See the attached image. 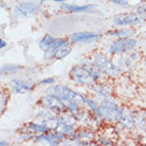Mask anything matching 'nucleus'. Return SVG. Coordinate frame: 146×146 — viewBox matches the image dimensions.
Instances as JSON below:
<instances>
[{
    "instance_id": "nucleus-1",
    "label": "nucleus",
    "mask_w": 146,
    "mask_h": 146,
    "mask_svg": "<svg viewBox=\"0 0 146 146\" xmlns=\"http://www.w3.org/2000/svg\"><path fill=\"white\" fill-rule=\"evenodd\" d=\"M95 66L100 69V71L104 74L105 77L109 78H117L120 76L121 70L117 66L115 62L110 57L109 54L103 52H95L93 53L90 59Z\"/></svg>"
},
{
    "instance_id": "nucleus-2",
    "label": "nucleus",
    "mask_w": 146,
    "mask_h": 146,
    "mask_svg": "<svg viewBox=\"0 0 146 146\" xmlns=\"http://www.w3.org/2000/svg\"><path fill=\"white\" fill-rule=\"evenodd\" d=\"M99 102L102 110L103 119L105 120V122H108L111 124H117L121 114L123 112V108L113 99V96L101 99L99 100Z\"/></svg>"
},
{
    "instance_id": "nucleus-3",
    "label": "nucleus",
    "mask_w": 146,
    "mask_h": 146,
    "mask_svg": "<svg viewBox=\"0 0 146 146\" xmlns=\"http://www.w3.org/2000/svg\"><path fill=\"white\" fill-rule=\"evenodd\" d=\"M69 78L74 84L88 88L96 83V80L92 75V73L84 65L73 66L69 71Z\"/></svg>"
},
{
    "instance_id": "nucleus-4",
    "label": "nucleus",
    "mask_w": 146,
    "mask_h": 146,
    "mask_svg": "<svg viewBox=\"0 0 146 146\" xmlns=\"http://www.w3.org/2000/svg\"><path fill=\"white\" fill-rule=\"evenodd\" d=\"M137 44H138L137 40L132 37L117 38L108 44V47L106 48V53L109 54L110 56H120V55H123L125 53L135 50Z\"/></svg>"
},
{
    "instance_id": "nucleus-5",
    "label": "nucleus",
    "mask_w": 146,
    "mask_h": 146,
    "mask_svg": "<svg viewBox=\"0 0 146 146\" xmlns=\"http://www.w3.org/2000/svg\"><path fill=\"white\" fill-rule=\"evenodd\" d=\"M44 94L53 95L57 99L62 100L64 103L69 102V101H74L75 96L77 95V92L72 90L66 85L62 84H53L48 86L44 89Z\"/></svg>"
},
{
    "instance_id": "nucleus-6",
    "label": "nucleus",
    "mask_w": 146,
    "mask_h": 146,
    "mask_svg": "<svg viewBox=\"0 0 146 146\" xmlns=\"http://www.w3.org/2000/svg\"><path fill=\"white\" fill-rule=\"evenodd\" d=\"M39 13V4L34 1H22L13 7V14L17 18H33Z\"/></svg>"
},
{
    "instance_id": "nucleus-7",
    "label": "nucleus",
    "mask_w": 146,
    "mask_h": 146,
    "mask_svg": "<svg viewBox=\"0 0 146 146\" xmlns=\"http://www.w3.org/2000/svg\"><path fill=\"white\" fill-rule=\"evenodd\" d=\"M35 121L46 125L51 131H55L59 125L58 115L50 109H47L44 107H42V109L38 110L35 114Z\"/></svg>"
},
{
    "instance_id": "nucleus-8",
    "label": "nucleus",
    "mask_w": 146,
    "mask_h": 146,
    "mask_svg": "<svg viewBox=\"0 0 146 146\" xmlns=\"http://www.w3.org/2000/svg\"><path fill=\"white\" fill-rule=\"evenodd\" d=\"M39 105L41 107H44V108L50 109L51 111L56 113L57 115L67 111L66 104L62 102V100L57 99V98L50 94H44L42 98H40Z\"/></svg>"
},
{
    "instance_id": "nucleus-9",
    "label": "nucleus",
    "mask_w": 146,
    "mask_h": 146,
    "mask_svg": "<svg viewBox=\"0 0 146 146\" xmlns=\"http://www.w3.org/2000/svg\"><path fill=\"white\" fill-rule=\"evenodd\" d=\"M95 140H96V133L94 129L82 126L80 128L76 129L74 138L71 140V143H74L76 145H90Z\"/></svg>"
},
{
    "instance_id": "nucleus-10",
    "label": "nucleus",
    "mask_w": 146,
    "mask_h": 146,
    "mask_svg": "<svg viewBox=\"0 0 146 146\" xmlns=\"http://www.w3.org/2000/svg\"><path fill=\"white\" fill-rule=\"evenodd\" d=\"M67 137L64 133H60L58 131H49L44 132V133H39L36 135L34 138V142L37 144H47V145L51 146H57L60 145Z\"/></svg>"
},
{
    "instance_id": "nucleus-11",
    "label": "nucleus",
    "mask_w": 146,
    "mask_h": 146,
    "mask_svg": "<svg viewBox=\"0 0 146 146\" xmlns=\"http://www.w3.org/2000/svg\"><path fill=\"white\" fill-rule=\"evenodd\" d=\"M142 19L137 13H120L112 18V22L117 27H133L141 23Z\"/></svg>"
},
{
    "instance_id": "nucleus-12",
    "label": "nucleus",
    "mask_w": 146,
    "mask_h": 146,
    "mask_svg": "<svg viewBox=\"0 0 146 146\" xmlns=\"http://www.w3.org/2000/svg\"><path fill=\"white\" fill-rule=\"evenodd\" d=\"M9 88H10V91L14 94H26L33 91L35 84L31 80L14 78L9 83Z\"/></svg>"
},
{
    "instance_id": "nucleus-13",
    "label": "nucleus",
    "mask_w": 146,
    "mask_h": 146,
    "mask_svg": "<svg viewBox=\"0 0 146 146\" xmlns=\"http://www.w3.org/2000/svg\"><path fill=\"white\" fill-rule=\"evenodd\" d=\"M101 39V35L96 32H74L70 34L68 40L72 44H90Z\"/></svg>"
},
{
    "instance_id": "nucleus-14",
    "label": "nucleus",
    "mask_w": 146,
    "mask_h": 146,
    "mask_svg": "<svg viewBox=\"0 0 146 146\" xmlns=\"http://www.w3.org/2000/svg\"><path fill=\"white\" fill-rule=\"evenodd\" d=\"M72 52V42H70L67 39L65 44L56 48L55 50L52 51L44 52V59H55V60H60V59L66 58L67 56Z\"/></svg>"
},
{
    "instance_id": "nucleus-15",
    "label": "nucleus",
    "mask_w": 146,
    "mask_h": 146,
    "mask_svg": "<svg viewBox=\"0 0 146 146\" xmlns=\"http://www.w3.org/2000/svg\"><path fill=\"white\" fill-rule=\"evenodd\" d=\"M67 39H62V38H58V37H54L50 35V34H46L42 38L38 41V47L42 52H48L55 50L56 48H58L59 46H62V44H65Z\"/></svg>"
},
{
    "instance_id": "nucleus-16",
    "label": "nucleus",
    "mask_w": 146,
    "mask_h": 146,
    "mask_svg": "<svg viewBox=\"0 0 146 146\" xmlns=\"http://www.w3.org/2000/svg\"><path fill=\"white\" fill-rule=\"evenodd\" d=\"M89 90L96 96L98 100L112 96V93H113L112 87L108 83L101 82V80L96 82L94 85H92L91 87H89Z\"/></svg>"
},
{
    "instance_id": "nucleus-17",
    "label": "nucleus",
    "mask_w": 146,
    "mask_h": 146,
    "mask_svg": "<svg viewBox=\"0 0 146 146\" xmlns=\"http://www.w3.org/2000/svg\"><path fill=\"white\" fill-rule=\"evenodd\" d=\"M117 124L124 130L131 131L135 128V112H132L129 108H123V112L121 114V117Z\"/></svg>"
},
{
    "instance_id": "nucleus-18",
    "label": "nucleus",
    "mask_w": 146,
    "mask_h": 146,
    "mask_svg": "<svg viewBox=\"0 0 146 146\" xmlns=\"http://www.w3.org/2000/svg\"><path fill=\"white\" fill-rule=\"evenodd\" d=\"M94 5L93 4H83V5H78V4H70L67 2H62L60 3V10L65 13H69V14H75V13H86L89 12L91 9H93Z\"/></svg>"
},
{
    "instance_id": "nucleus-19",
    "label": "nucleus",
    "mask_w": 146,
    "mask_h": 146,
    "mask_svg": "<svg viewBox=\"0 0 146 146\" xmlns=\"http://www.w3.org/2000/svg\"><path fill=\"white\" fill-rule=\"evenodd\" d=\"M22 129H23V130H27V131L32 132L34 135H39V133H44V132L51 131L46 125L41 124L39 122H36V121L29 122V123L25 124V126L22 127Z\"/></svg>"
},
{
    "instance_id": "nucleus-20",
    "label": "nucleus",
    "mask_w": 146,
    "mask_h": 146,
    "mask_svg": "<svg viewBox=\"0 0 146 146\" xmlns=\"http://www.w3.org/2000/svg\"><path fill=\"white\" fill-rule=\"evenodd\" d=\"M135 34V31L130 27H120V29L110 31L108 35L115 38H128V37H132Z\"/></svg>"
},
{
    "instance_id": "nucleus-21",
    "label": "nucleus",
    "mask_w": 146,
    "mask_h": 146,
    "mask_svg": "<svg viewBox=\"0 0 146 146\" xmlns=\"http://www.w3.org/2000/svg\"><path fill=\"white\" fill-rule=\"evenodd\" d=\"M135 128L141 131L146 132V111L145 110H139L135 112Z\"/></svg>"
},
{
    "instance_id": "nucleus-22",
    "label": "nucleus",
    "mask_w": 146,
    "mask_h": 146,
    "mask_svg": "<svg viewBox=\"0 0 146 146\" xmlns=\"http://www.w3.org/2000/svg\"><path fill=\"white\" fill-rule=\"evenodd\" d=\"M85 106L87 107L88 110H90L92 113H94L96 115L103 117L102 115V110H101V106H100V102L95 101L92 98L86 96V102H85Z\"/></svg>"
},
{
    "instance_id": "nucleus-23",
    "label": "nucleus",
    "mask_w": 146,
    "mask_h": 146,
    "mask_svg": "<svg viewBox=\"0 0 146 146\" xmlns=\"http://www.w3.org/2000/svg\"><path fill=\"white\" fill-rule=\"evenodd\" d=\"M65 104H66L67 111L70 112L71 114H74V115H76L77 113L80 111V109L83 108V107H80L75 101H69V102H66Z\"/></svg>"
},
{
    "instance_id": "nucleus-24",
    "label": "nucleus",
    "mask_w": 146,
    "mask_h": 146,
    "mask_svg": "<svg viewBox=\"0 0 146 146\" xmlns=\"http://www.w3.org/2000/svg\"><path fill=\"white\" fill-rule=\"evenodd\" d=\"M10 99V94L7 90H2L0 93V109H1V114L4 112V110L7 109V103Z\"/></svg>"
},
{
    "instance_id": "nucleus-25",
    "label": "nucleus",
    "mask_w": 146,
    "mask_h": 146,
    "mask_svg": "<svg viewBox=\"0 0 146 146\" xmlns=\"http://www.w3.org/2000/svg\"><path fill=\"white\" fill-rule=\"evenodd\" d=\"M21 69L20 65H3L1 67V74H7V73L15 72L17 70Z\"/></svg>"
},
{
    "instance_id": "nucleus-26",
    "label": "nucleus",
    "mask_w": 146,
    "mask_h": 146,
    "mask_svg": "<svg viewBox=\"0 0 146 146\" xmlns=\"http://www.w3.org/2000/svg\"><path fill=\"white\" fill-rule=\"evenodd\" d=\"M135 13L139 15V17L142 20L146 21V5H139L135 10Z\"/></svg>"
},
{
    "instance_id": "nucleus-27",
    "label": "nucleus",
    "mask_w": 146,
    "mask_h": 146,
    "mask_svg": "<svg viewBox=\"0 0 146 146\" xmlns=\"http://www.w3.org/2000/svg\"><path fill=\"white\" fill-rule=\"evenodd\" d=\"M96 141L102 145H113V141L109 139L107 135H102L100 138H96Z\"/></svg>"
},
{
    "instance_id": "nucleus-28",
    "label": "nucleus",
    "mask_w": 146,
    "mask_h": 146,
    "mask_svg": "<svg viewBox=\"0 0 146 146\" xmlns=\"http://www.w3.org/2000/svg\"><path fill=\"white\" fill-rule=\"evenodd\" d=\"M55 84V78L54 77H46L44 80H41L39 82V85L41 86H50V85Z\"/></svg>"
},
{
    "instance_id": "nucleus-29",
    "label": "nucleus",
    "mask_w": 146,
    "mask_h": 146,
    "mask_svg": "<svg viewBox=\"0 0 146 146\" xmlns=\"http://www.w3.org/2000/svg\"><path fill=\"white\" fill-rule=\"evenodd\" d=\"M110 2H112L113 4H117L119 7H128V1L127 0H109Z\"/></svg>"
},
{
    "instance_id": "nucleus-30",
    "label": "nucleus",
    "mask_w": 146,
    "mask_h": 146,
    "mask_svg": "<svg viewBox=\"0 0 146 146\" xmlns=\"http://www.w3.org/2000/svg\"><path fill=\"white\" fill-rule=\"evenodd\" d=\"M7 41L1 38V39H0V49H4V48L7 47Z\"/></svg>"
},
{
    "instance_id": "nucleus-31",
    "label": "nucleus",
    "mask_w": 146,
    "mask_h": 146,
    "mask_svg": "<svg viewBox=\"0 0 146 146\" xmlns=\"http://www.w3.org/2000/svg\"><path fill=\"white\" fill-rule=\"evenodd\" d=\"M44 1H54L57 3H62V2H66V0H44Z\"/></svg>"
},
{
    "instance_id": "nucleus-32",
    "label": "nucleus",
    "mask_w": 146,
    "mask_h": 146,
    "mask_svg": "<svg viewBox=\"0 0 146 146\" xmlns=\"http://www.w3.org/2000/svg\"><path fill=\"white\" fill-rule=\"evenodd\" d=\"M0 145H1V146L7 145V142H5V141H1V142H0Z\"/></svg>"
}]
</instances>
